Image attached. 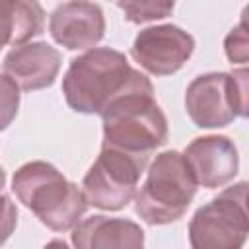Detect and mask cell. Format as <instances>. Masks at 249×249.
<instances>
[{
    "mask_svg": "<svg viewBox=\"0 0 249 249\" xmlns=\"http://www.w3.org/2000/svg\"><path fill=\"white\" fill-rule=\"evenodd\" d=\"M19 109V86L6 74L0 72V130H6L16 119Z\"/></svg>",
    "mask_w": 249,
    "mask_h": 249,
    "instance_id": "15",
    "label": "cell"
},
{
    "mask_svg": "<svg viewBox=\"0 0 249 249\" xmlns=\"http://www.w3.org/2000/svg\"><path fill=\"white\" fill-rule=\"evenodd\" d=\"M195 53V37L173 23H161L142 29L132 47L130 56L142 70L152 76H171Z\"/></svg>",
    "mask_w": 249,
    "mask_h": 249,
    "instance_id": "8",
    "label": "cell"
},
{
    "mask_svg": "<svg viewBox=\"0 0 249 249\" xmlns=\"http://www.w3.org/2000/svg\"><path fill=\"white\" fill-rule=\"evenodd\" d=\"M18 226V208L8 195L0 193V245H4Z\"/></svg>",
    "mask_w": 249,
    "mask_h": 249,
    "instance_id": "17",
    "label": "cell"
},
{
    "mask_svg": "<svg viewBox=\"0 0 249 249\" xmlns=\"http://www.w3.org/2000/svg\"><path fill=\"white\" fill-rule=\"evenodd\" d=\"M185 111L198 128H224L247 117V70L196 76L185 89Z\"/></svg>",
    "mask_w": 249,
    "mask_h": 249,
    "instance_id": "5",
    "label": "cell"
},
{
    "mask_svg": "<svg viewBox=\"0 0 249 249\" xmlns=\"http://www.w3.org/2000/svg\"><path fill=\"white\" fill-rule=\"evenodd\" d=\"M101 146L130 154L152 156L167 140V119L154 99V88L132 89L101 113Z\"/></svg>",
    "mask_w": 249,
    "mask_h": 249,
    "instance_id": "3",
    "label": "cell"
},
{
    "mask_svg": "<svg viewBox=\"0 0 249 249\" xmlns=\"http://www.w3.org/2000/svg\"><path fill=\"white\" fill-rule=\"evenodd\" d=\"M51 37L68 51L93 49L105 35V16L93 0H68L49 16Z\"/></svg>",
    "mask_w": 249,
    "mask_h": 249,
    "instance_id": "9",
    "label": "cell"
},
{
    "mask_svg": "<svg viewBox=\"0 0 249 249\" xmlns=\"http://www.w3.org/2000/svg\"><path fill=\"white\" fill-rule=\"evenodd\" d=\"M196 181L185 156L167 150L150 163L146 179L134 195V212L150 226H163L185 216L196 195Z\"/></svg>",
    "mask_w": 249,
    "mask_h": 249,
    "instance_id": "4",
    "label": "cell"
},
{
    "mask_svg": "<svg viewBox=\"0 0 249 249\" xmlns=\"http://www.w3.org/2000/svg\"><path fill=\"white\" fill-rule=\"evenodd\" d=\"M224 51L231 64H245L249 58V37H247V21L245 14L241 16L239 23L226 35Z\"/></svg>",
    "mask_w": 249,
    "mask_h": 249,
    "instance_id": "16",
    "label": "cell"
},
{
    "mask_svg": "<svg viewBox=\"0 0 249 249\" xmlns=\"http://www.w3.org/2000/svg\"><path fill=\"white\" fill-rule=\"evenodd\" d=\"M150 156L101 146L99 156L82 179L86 202L99 210H121L136 195Z\"/></svg>",
    "mask_w": 249,
    "mask_h": 249,
    "instance_id": "7",
    "label": "cell"
},
{
    "mask_svg": "<svg viewBox=\"0 0 249 249\" xmlns=\"http://www.w3.org/2000/svg\"><path fill=\"white\" fill-rule=\"evenodd\" d=\"M130 23H148L173 14L177 0H109Z\"/></svg>",
    "mask_w": 249,
    "mask_h": 249,
    "instance_id": "14",
    "label": "cell"
},
{
    "mask_svg": "<svg viewBox=\"0 0 249 249\" xmlns=\"http://www.w3.org/2000/svg\"><path fill=\"white\" fill-rule=\"evenodd\" d=\"M72 245L78 249H138L144 245V230L126 218L95 214L72 228Z\"/></svg>",
    "mask_w": 249,
    "mask_h": 249,
    "instance_id": "12",
    "label": "cell"
},
{
    "mask_svg": "<svg viewBox=\"0 0 249 249\" xmlns=\"http://www.w3.org/2000/svg\"><path fill=\"white\" fill-rule=\"evenodd\" d=\"M4 183H6V171H4V167L0 165V193H2V189H4Z\"/></svg>",
    "mask_w": 249,
    "mask_h": 249,
    "instance_id": "18",
    "label": "cell"
},
{
    "mask_svg": "<svg viewBox=\"0 0 249 249\" xmlns=\"http://www.w3.org/2000/svg\"><path fill=\"white\" fill-rule=\"evenodd\" d=\"M142 88H152L148 76L109 47H93L72 58L62 78L68 107L82 115H101L117 97Z\"/></svg>",
    "mask_w": 249,
    "mask_h": 249,
    "instance_id": "1",
    "label": "cell"
},
{
    "mask_svg": "<svg viewBox=\"0 0 249 249\" xmlns=\"http://www.w3.org/2000/svg\"><path fill=\"white\" fill-rule=\"evenodd\" d=\"M249 233L247 183L239 181L202 204L189 222V243L195 249H237Z\"/></svg>",
    "mask_w": 249,
    "mask_h": 249,
    "instance_id": "6",
    "label": "cell"
},
{
    "mask_svg": "<svg viewBox=\"0 0 249 249\" xmlns=\"http://www.w3.org/2000/svg\"><path fill=\"white\" fill-rule=\"evenodd\" d=\"M62 64L60 53L45 41H27L16 45L2 60L4 72L23 91L51 88Z\"/></svg>",
    "mask_w": 249,
    "mask_h": 249,
    "instance_id": "11",
    "label": "cell"
},
{
    "mask_svg": "<svg viewBox=\"0 0 249 249\" xmlns=\"http://www.w3.org/2000/svg\"><path fill=\"white\" fill-rule=\"evenodd\" d=\"M12 191L53 231L72 230L88 208L82 189L43 160L23 163L12 177Z\"/></svg>",
    "mask_w": 249,
    "mask_h": 249,
    "instance_id": "2",
    "label": "cell"
},
{
    "mask_svg": "<svg viewBox=\"0 0 249 249\" xmlns=\"http://www.w3.org/2000/svg\"><path fill=\"white\" fill-rule=\"evenodd\" d=\"M198 187L218 189L233 181L239 169V154L231 138L222 134L196 136L183 152Z\"/></svg>",
    "mask_w": 249,
    "mask_h": 249,
    "instance_id": "10",
    "label": "cell"
},
{
    "mask_svg": "<svg viewBox=\"0 0 249 249\" xmlns=\"http://www.w3.org/2000/svg\"><path fill=\"white\" fill-rule=\"evenodd\" d=\"M45 31V10L39 0H0V51L31 41Z\"/></svg>",
    "mask_w": 249,
    "mask_h": 249,
    "instance_id": "13",
    "label": "cell"
}]
</instances>
